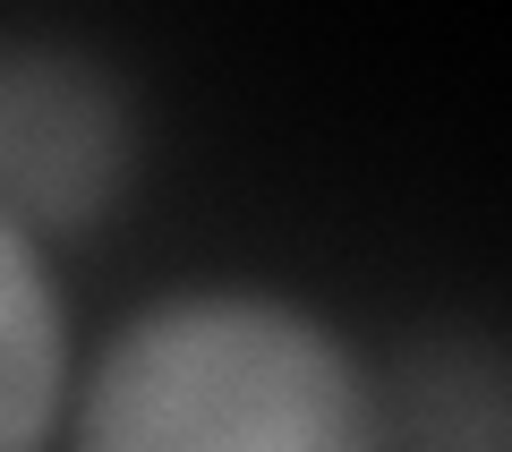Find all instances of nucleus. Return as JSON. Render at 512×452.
<instances>
[{
  "label": "nucleus",
  "mask_w": 512,
  "mask_h": 452,
  "mask_svg": "<svg viewBox=\"0 0 512 452\" xmlns=\"http://www.w3.org/2000/svg\"><path fill=\"white\" fill-rule=\"evenodd\" d=\"M146 111L103 52L0 35V222L43 248L103 231L137 188Z\"/></svg>",
  "instance_id": "obj_2"
},
{
  "label": "nucleus",
  "mask_w": 512,
  "mask_h": 452,
  "mask_svg": "<svg viewBox=\"0 0 512 452\" xmlns=\"http://www.w3.org/2000/svg\"><path fill=\"white\" fill-rule=\"evenodd\" d=\"M60 452H384V410L299 290L180 282L77 350Z\"/></svg>",
  "instance_id": "obj_1"
},
{
  "label": "nucleus",
  "mask_w": 512,
  "mask_h": 452,
  "mask_svg": "<svg viewBox=\"0 0 512 452\" xmlns=\"http://www.w3.org/2000/svg\"><path fill=\"white\" fill-rule=\"evenodd\" d=\"M77 384V316L52 248L0 222V452H52Z\"/></svg>",
  "instance_id": "obj_3"
}]
</instances>
